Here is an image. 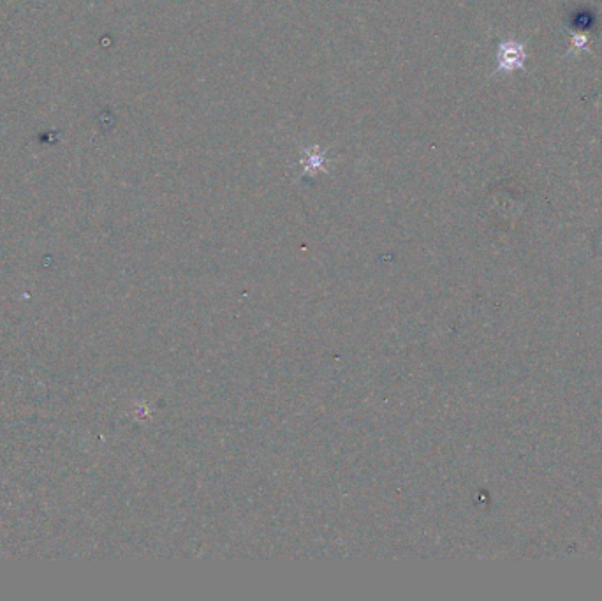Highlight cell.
I'll return each mask as SVG.
<instances>
[{
  "label": "cell",
  "mask_w": 602,
  "mask_h": 601,
  "mask_svg": "<svg viewBox=\"0 0 602 601\" xmlns=\"http://www.w3.org/2000/svg\"><path fill=\"white\" fill-rule=\"evenodd\" d=\"M497 60H499L497 71L514 73V71H518V69H525L527 53H525V48H523V45H520V43L506 41V43H502V45L499 46Z\"/></svg>",
  "instance_id": "obj_1"
}]
</instances>
